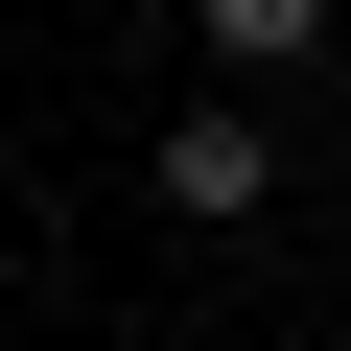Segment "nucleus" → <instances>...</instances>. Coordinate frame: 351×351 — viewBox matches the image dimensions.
Segmentation results:
<instances>
[{"label": "nucleus", "instance_id": "obj_1", "mask_svg": "<svg viewBox=\"0 0 351 351\" xmlns=\"http://www.w3.org/2000/svg\"><path fill=\"white\" fill-rule=\"evenodd\" d=\"M141 188H164V211H188V234H234V211L281 188V141H258V117L211 94V117H164V164H141Z\"/></svg>", "mask_w": 351, "mask_h": 351}, {"label": "nucleus", "instance_id": "obj_2", "mask_svg": "<svg viewBox=\"0 0 351 351\" xmlns=\"http://www.w3.org/2000/svg\"><path fill=\"white\" fill-rule=\"evenodd\" d=\"M188 24H211V71H304V47H328V0H188Z\"/></svg>", "mask_w": 351, "mask_h": 351}]
</instances>
